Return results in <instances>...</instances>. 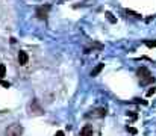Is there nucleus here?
<instances>
[{"mask_svg": "<svg viewBox=\"0 0 156 136\" xmlns=\"http://www.w3.org/2000/svg\"><path fill=\"white\" fill-rule=\"evenodd\" d=\"M105 115H106V109L100 107V109H96V110H94L93 113H90L88 117H100V118H102V117H105Z\"/></svg>", "mask_w": 156, "mask_h": 136, "instance_id": "0eeeda50", "label": "nucleus"}, {"mask_svg": "<svg viewBox=\"0 0 156 136\" xmlns=\"http://www.w3.org/2000/svg\"><path fill=\"white\" fill-rule=\"evenodd\" d=\"M147 47H156V41H146Z\"/></svg>", "mask_w": 156, "mask_h": 136, "instance_id": "9b49d317", "label": "nucleus"}, {"mask_svg": "<svg viewBox=\"0 0 156 136\" xmlns=\"http://www.w3.org/2000/svg\"><path fill=\"white\" fill-rule=\"evenodd\" d=\"M103 68H105V64H99V65H97V67H96V68L91 71V76H93V77H96V76H97V74H99V73L103 70Z\"/></svg>", "mask_w": 156, "mask_h": 136, "instance_id": "6e6552de", "label": "nucleus"}, {"mask_svg": "<svg viewBox=\"0 0 156 136\" xmlns=\"http://www.w3.org/2000/svg\"><path fill=\"white\" fill-rule=\"evenodd\" d=\"M106 18H108V20H109L111 23H115V21H117V20H115V18L112 17V14H111V12H106Z\"/></svg>", "mask_w": 156, "mask_h": 136, "instance_id": "9d476101", "label": "nucleus"}, {"mask_svg": "<svg viewBox=\"0 0 156 136\" xmlns=\"http://www.w3.org/2000/svg\"><path fill=\"white\" fill-rule=\"evenodd\" d=\"M156 92V88L155 86H152V88H150V89L147 91V95H153V94H155Z\"/></svg>", "mask_w": 156, "mask_h": 136, "instance_id": "f8f14e48", "label": "nucleus"}, {"mask_svg": "<svg viewBox=\"0 0 156 136\" xmlns=\"http://www.w3.org/2000/svg\"><path fill=\"white\" fill-rule=\"evenodd\" d=\"M29 62V54L26 51H20L18 53V64L20 65H26Z\"/></svg>", "mask_w": 156, "mask_h": 136, "instance_id": "39448f33", "label": "nucleus"}, {"mask_svg": "<svg viewBox=\"0 0 156 136\" xmlns=\"http://www.w3.org/2000/svg\"><path fill=\"white\" fill-rule=\"evenodd\" d=\"M138 76H140V79H143V85H147V83H152V82H155V79H153V76L150 74V71L146 68V67H141L140 70H138Z\"/></svg>", "mask_w": 156, "mask_h": 136, "instance_id": "f257e3e1", "label": "nucleus"}, {"mask_svg": "<svg viewBox=\"0 0 156 136\" xmlns=\"http://www.w3.org/2000/svg\"><path fill=\"white\" fill-rule=\"evenodd\" d=\"M127 130H129L130 133H133V135L136 133V129H133V127H127Z\"/></svg>", "mask_w": 156, "mask_h": 136, "instance_id": "ddd939ff", "label": "nucleus"}, {"mask_svg": "<svg viewBox=\"0 0 156 136\" xmlns=\"http://www.w3.org/2000/svg\"><path fill=\"white\" fill-rule=\"evenodd\" d=\"M23 135V126L20 124H11L6 129V136H21Z\"/></svg>", "mask_w": 156, "mask_h": 136, "instance_id": "f03ea898", "label": "nucleus"}, {"mask_svg": "<svg viewBox=\"0 0 156 136\" xmlns=\"http://www.w3.org/2000/svg\"><path fill=\"white\" fill-rule=\"evenodd\" d=\"M55 136H64V132H61V130H59V132H56V133H55Z\"/></svg>", "mask_w": 156, "mask_h": 136, "instance_id": "4468645a", "label": "nucleus"}, {"mask_svg": "<svg viewBox=\"0 0 156 136\" xmlns=\"http://www.w3.org/2000/svg\"><path fill=\"white\" fill-rule=\"evenodd\" d=\"M49 11H50V6H49V5L37 8V15H38V18H41V20L47 18V15H49Z\"/></svg>", "mask_w": 156, "mask_h": 136, "instance_id": "7ed1b4c3", "label": "nucleus"}, {"mask_svg": "<svg viewBox=\"0 0 156 136\" xmlns=\"http://www.w3.org/2000/svg\"><path fill=\"white\" fill-rule=\"evenodd\" d=\"M29 109H30V112H34V113H43V107L40 106V103H38V100H32V103L29 104Z\"/></svg>", "mask_w": 156, "mask_h": 136, "instance_id": "20e7f679", "label": "nucleus"}, {"mask_svg": "<svg viewBox=\"0 0 156 136\" xmlns=\"http://www.w3.org/2000/svg\"><path fill=\"white\" fill-rule=\"evenodd\" d=\"M5 76H6V67L3 64H0V79L5 77Z\"/></svg>", "mask_w": 156, "mask_h": 136, "instance_id": "1a4fd4ad", "label": "nucleus"}, {"mask_svg": "<svg viewBox=\"0 0 156 136\" xmlns=\"http://www.w3.org/2000/svg\"><path fill=\"white\" fill-rule=\"evenodd\" d=\"M93 133H94V130L90 124H87L80 129V136H93Z\"/></svg>", "mask_w": 156, "mask_h": 136, "instance_id": "423d86ee", "label": "nucleus"}]
</instances>
